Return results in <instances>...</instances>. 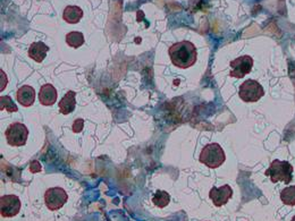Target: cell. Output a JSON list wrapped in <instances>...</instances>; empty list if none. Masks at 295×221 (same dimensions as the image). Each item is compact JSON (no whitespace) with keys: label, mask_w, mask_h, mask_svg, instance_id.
I'll list each match as a JSON object with an SVG mask.
<instances>
[{"label":"cell","mask_w":295,"mask_h":221,"mask_svg":"<svg viewBox=\"0 0 295 221\" xmlns=\"http://www.w3.org/2000/svg\"><path fill=\"white\" fill-rule=\"evenodd\" d=\"M168 54L173 65L183 69L193 66L198 58L196 48L190 41H181L174 43L169 48Z\"/></svg>","instance_id":"obj_1"},{"label":"cell","mask_w":295,"mask_h":221,"mask_svg":"<svg viewBox=\"0 0 295 221\" xmlns=\"http://www.w3.org/2000/svg\"><path fill=\"white\" fill-rule=\"evenodd\" d=\"M264 175L271 177L274 184L277 182L289 184L293 179V165L288 161H281L276 159L272 162L271 167L266 170Z\"/></svg>","instance_id":"obj_2"},{"label":"cell","mask_w":295,"mask_h":221,"mask_svg":"<svg viewBox=\"0 0 295 221\" xmlns=\"http://www.w3.org/2000/svg\"><path fill=\"white\" fill-rule=\"evenodd\" d=\"M199 160L201 163L206 164L207 167L215 169V168L220 167V165L225 162L226 155L219 144L210 143V144H207L206 147L202 149Z\"/></svg>","instance_id":"obj_3"},{"label":"cell","mask_w":295,"mask_h":221,"mask_svg":"<svg viewBox=\"0 0 295 221\" xmlns=\"http://www.w3.org/2000/svg\"><path fill=\"white\" fill-rule=\"evenodd\" d=\"M238 95L244 102H258L264 95V90L258 81L248 79L241 84L240 89H238Z\"/></svg>","instance_id":"obj_4"},{"label":"cell","mask_w":295,"mask_h":221,"mask_svg":"<svg viewBox=\"0 0 295 221\" xmlns=\"http://www.w3.org/2000/svg\"><path fill=\"white\" fill-rule=\"evenodd\" d=\"M7 143L12 147H23L29 137V129L24 124L13 123L6 129Z\"/></svg>","instance_id":"obj_5"},{"label":"cell","mask_w":295,"mask_h":221,"mask_svg":"<svg viewBox=\"0 0 295 221\" xmlns=\"http://www.w3.org/2000/svg\"><path fill=\"white\" fill-rule=\"evenodd\" d=\"M68 195L66 190L62 187L49 188L44 194V203L47 208L52 211H57L64 207L67 202Z\"/></svg>","instance_id":"obj_6"},{"label":"cell","mask_w":295,"mask_h":221,"mask_svg":"<svg viewBox=\"0 0 295 221\" xmlns=\"http://www.w3.org/2000/svg\"><path fill=\"white\" fill-rule=\"evenodd\" d=\"M21 210V200L13 194L3 195L0 198V213L4 218H12Z\"/></svg>","instance_id":"obj_7"},{"label":"cell","mask_w":295,"mask_h":221,"mask_svg":"<svg viewBox=\"0 0 295 221\" xmlns=\"http://www.w3.org/2000/svg\"><path fill=\"white\" fill-rule=\"evenodd\" d=\"M253 67V59L250 56H242L231 62V73L232 77L243 78L245 75L252 70Z\"/></svg>","instance_id":"obj_8"},{"label":"cell","mask_w":295,"mask_h":221,"mask_svg":"<svg viewBox=\"0 0 295 221\" xmlns=\"http://www.w3.org/2000/svg\"><path fill=\"white\" fill-rule=\"evenodd\" d=\"M233 197V189L230 185H223L222 187H212L209 192V198L216 207H223Z\"/></svg>","instance_id":"obj_9"},{"label":"cell","mask_w":295,"mask_h":221,"mask_svg":"<svg viewBox=\"0 0 295 221\" xmlns=\"http://www.w3.org/2000/svg\"><path fill=\"white\" fill-rule=\"evenodd\" d=\"M57 90L53 84H43L39 92V100L43 105H53L57 101Z\"/></svg>","instance_id":"obj_10"},{"label":"cell","mask_w":295,"mask_h":221,"mask_svg":"<svg viewBox=\"0 0 295 221\" xmlns=\"http://www.w3.org/2000/svg\"><path fill=\"white\" fill-rule=\"evenodd\" d=\"M17 101L21 103L23 107H30L35 101V91L30 85H23L17 91Z\"/></svg>","instance_id":"obj_11"},{"label":"cell","mask_w":295,"mask_h":221,"mask_svg":"<svg viewBox=\"0 0 295 221\" xmlns=\"http://www.w3.org/2000/svg\"><path fill=\"white\" fill-rule=\"evenodd\" d=\"M49 47L43 42H34L29 48V57L37 63H42L43 59L47 57Z\"/></svg>","instance_id":"obj_12"},{"label":"cell","mask_w":295,"mask_h":221,"mask_svg":"<svg viewBox=\"0 0 295 221\" xmlns=\"http://www.w3.org/2000/svg\"><path fill=\"white\" fill-rule=\"evenodd\" d=\"M75 95L76 93L74 91H68L64 95L63 99L60 100L59 109H60V113H62L63 115H68L75 110V107H76Z\"/></svg>","instance_id":"obj_13"},{"label":"cell","mask_w":295,"mask_h":221,"mask_svg":"<svg viewBox=\"0 0 295 221\" xmlns=\"http://www.w3.org/2000/svg\"><path fill=\"white\" fill-rule=\"evenodd\" d=\"M83 17V11L79 6H67L64 9L63 18L68 24H76Z\"/></svg>","instance_id":"obj_14"},{"label":"cell","mask_w":295,"mask_h":221,"mask_svg":"<svg viewBox=\"0 0 295 221\" xmlns=\"http://www.w3.org/2000/svg\"><path fill=\"white\" fill-rule=\"evenodd\" d=\"M66 43L68 44L70 48H80L84 43V35L83 33L73 31L69 32L66 35Z\"/></svg>","instance_id":"obj_15"},{"label":"cell","mask_w":295,"mask_h":221,"mask_svg":"<svg viewBox=\"0 0 295 221\" xmlns=\"http://www.w3.org/2000/svg\"><path fill=\"white\" fill-rule=\"evenodd\" d=\"M152 202L155 203L156 207L165 208L170 202V195L165 190H157L152 198Z\"/></svg>","instance_id":"obj_16"},{"label":"cell","mask_w":295,"mask_h":221,"mask_svg":"<svg viewBox=\"0 0 295 221\" xmlns=\"http://www.w3.org/2000/svg\"><path fill=\"white\" fill-rule=\"evenodd\" d=\"M281 200L286 205H295V186H287L281 192Z\"/></svg>","instance_id":"obj_17"},{"label":"cell","mask_w":295,"mask_h":221,"mask_svg":"<svg viewBox=\"0 0 295 221\" xmlns=\"http://www.w3.org/2000/svg\"><path fill=\"white\" fill-rule=\"evenodd\" d=\"M0 110L4 112V110H6L8 113H15L17 112V105L13 102V100L11 97H8V95H2V98H0Z\"/></svg>","instance_id":"obj_18"},{"label":"cell","mask_w":295,"mask_h":221,"mask_svg":"<svg viewBox=\"0 0 295 221\" xmlns=\"http://www.w3.org/2000/svg\"><path fill=\"white\" fill-rule=\"evenodd\" d=\"M83 126H84V120L83 119H76L74 124H73V126H72V129H73V132L74 133H80V132H82V129H83Z\"/></svg>","instance_id":"obj_19"},{"label":"cell","mask_w":295,"mask_h":221,"mask_svg":"<svg viewBox=\"0 0 295 221\" xmlns=\"http://www.w3.org/2000/svg\"><path fill=\"white\" fill-rule=\"evenodd\" d=\"M30 170H31V173L41 172V165L38 161H32L31 164H30Z\"/></svg>","instance_id":"obj_20"},{"label":"cell","mask_w":295,"mask_h":221,"mask_svg":"<svg viewBox=\"0 0 295 221\" xmlns=\"http://www.w3.org/2000/svg\"><path fill=\"white\" fill-rule=\"evenodd\" d=\"M291 221H295V215H294V217L292 218V220H291Z\"/></svg>","instance_id":"obj_21"}]
</instances>
